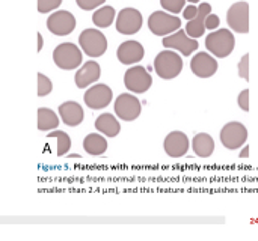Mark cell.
Listing matches in <instances>:
<instances>
[{
	"instance_id": "obj_1",
	"label": "cell",
	"mask_w": 258,
	"mask_h": 241,
	"mask_svg": "<svg viewBox=\"0 0 258 241\" xmlns=\"http://www.w3.org/2000/svg\"><path fill=\"white\" fill-rule=\"evenodd\" d=\"M236 47V38L231 30L219 29L206 36V48L216 57L224 59L233 53Z\"/></svg>"
},
{
	"instance_id": "obj_2",
	"label": "cell",
	"mask_w": 258,
	"mask_h": 241,
	"mask_svg": "<svg viewBox=\"0 0 258 241\" xmlns=\"http://www.w3.org/2000/svg\"><path fill=\"white\" fill-rule=\"evenodd\" d=\"M154 71L163 80H172L183 71V60L180 54L172 50L160 51L154 59Z\"/></svg>"
},
{
	"instance_id": "obj_3",
	"label": "cell",
	"mask_w": 258,
	"mask_h": 241,
	"mask_svg": "<svg viewBox=\"0 0 258 241\" xmlns=\"http://www.w3.org/2000/svg\"><path fill=\"white\" fill-rule=\"evenodd\" d=\"M79 44L89 57H100L107 50V39L98 29H85L79 36Z\"/></svg>"
},
{
	"instance_id": "obj_4",
	"label": "cell",
	"mask_w": 258,
	"mask_h": 241,
	"mask_svg": "<svg viewBox=\"0 0 258 241\" xmlns=\"http://www.w3.org/2000/svg\"><path fill=\"white\" fill-rule=\"evenodd\" d=\"M181 27V20L175 14H168L163 11H154L148 17V29L157 36H168Z\"/></svg>"
},
{
	"instance_id": "obj_5",
	"label": "cell",
	"mask_w": 258,
	"mask_h": 241,
	"mask_svg": "<svg viewBox=\"0 0 258 241\" xmlns=\"http://www.w3.org/2000/svg\"><path fill=\"white\" fill-rule=\"evenodd\" d=\"M53 60L60 69L73 71V69H77V66L82 63L83 59H82V51H80V48H77L76 44L63 42L54 48Z\"/></svg>"
},
{
	"instance_id": "obj_6",
	"label": "cell",
	"mask_w": 258,
	"mask_h": 241,
	"mask_svg": "<svg viewBox=\"0 0 258 241\" xmlns=\"http://www.w3.org/2000/svg\"><path fill=\"white\" fill-rule=\"evenodd\" d=\"M248 140V128L237 121L228 122L221 130V142L227 149H239Z\"/></svg>"
},
{
	"instance_id": "obj_7",
	"label": "cell",
	"mask_w": 258,
	"mask_h": 241,
	"mask_svg": "<svg viewBox=\"0 0 258 241\" xmlns=\"http://www.w3.org/2000/svg\"><path fill=\"white\" fill-rule=\"evenodd\" d=\"M228 26L237 33L249 32V3L248 2H236L230 6L227 12Z\"/></svg>"
},
{
	"instance_id": "obj_8",
	"label": "cell",
	"mask_w": 258,
	"mask_h": 241,
	"mask_svg": "<svg viewBox=\"0 0 258 241\" xmlns=\"http://www.w3.org/2000/svg\"><path fill=\"white\" fill-rule=\"evenodd\" d=\"M124 85L135 94H144L151 88L153 78L144 66H132L124 75Z\"/></svg>"
},
{
	"instance_id": "obj_9",
	"label": "cell",
	"mask_w": 258,
	"mask_h": 241,
	"mask_svg": "<svg viewBox=\"0 0 258 241\" xmlns=\"http://www.w3.org/2000/svg\"><path fill=\"white\" fill-rule=\"evenodd\" d=\"M112 98H113L112 89L104 83L91 86L89 89H86V92L83 95L85 104L92 110H100V109L107 107L110 104Z\"/></svg>"
},
{
	"instance_id": "obj_10",
	"label": "cell",
	"mask_w": 258,
	"mask_h": 241,
	"mask_svg": "<svg viewBox=\"0 0 258 241\" xmlns=\"http://www.w3.org/2000/svg\"><path fill=\"white\" fill-rule=\"evenodd\" d=\"M163 47L165 48H174L178 50L184 56H190L198 48V41L187 35L186 30L178 29L177 32L171 33L169 36L163 38Z\"/></svg>"
},
{
	"instance_id": "obj_11",
	"label": "cell",
	"mask_w": 258,
	"mask_h": 241,
	"mask_svg": "<svg viewBox=\"0 0 258 241\" xmlns=\"http://www.w3.org/2000/svg\"><path fill=\"white\" fill-rule=\"evenodd\" d=\"M142 27V14L135 8H124L116 17V30L122 35H135Z\"/></svg>"
},
{
	"instance_id": "obj_12",
	"label": "cell",
	"mask_w": 258,
	"mask_h": 241,
	"mask_svg": "<svg viewBox=\"0 0 258 241\" xmlns=\"http://www.w3.org/2000/svg\"><path fill=\"white\" fill-rule=\"evenodd\" d=\"M76 27V18L70 11H56L47 18V29L56 36L70 35Z\"/></svg>"
},
{
	"instance_id": "obj_13",
	"label": "cell",
	"mask_w": 258,
	"mask_h": 241,
	"mask_svg": "<svg viewBox=\"0 0 258 241\" xmlns=\"http://www.w3.org/2000/svg\"><path fill=\"white\" fill-rule=\"evenodd\" d=\"M141 101L132 94H121L115 101V113L122 121H135L141 115Z\"/></svg>"
},
{
	"instance_id": "obj_14",
	"label": "cell",
	"mask_w": 258,
	"mask_h": 241,
	"mask_svg": "<svg viewBox=\"0 0 258 241\" xmlns=\"http://www.w3.org/2000/svg\"><path fill=\"white\" fill-rule=\"evenodd\" d=\"M189 137L186 136V133L181 131H172L166 136L165 142H163V148L165 152L172 157V158H180L184 157L189 151Z\"/></svg>"
},
{
	"instance_id": "obj_15",
	"label": "cell",
	"mask_w": 258,
	"mask_h": 241,
	"mask_svg": "<svg viewBox=\"0 0 258 241\" xmlns=\"http://www.w3.org/2000/svg\"><path fill=\"white\" fill-rule=\"evenodd\" d=\"M192 72L200 78H209L218 71V60L206 51H200L190 62Z\"/></svg>"
},
{
	"instance_id": "obj_16",
	"label": "cell",
	"mask_w": 258,
	"mask_h": 241,
	"mask_svg": "<svg viewBox=\"0 0 258 241\" xmlns=\"http://www.w3.org/2000/svg\"><path fill=\"white\" fill-rule=\"evenodd\" d=\"M118 60L124 65H133L142 60L144 57V47L138 41H125L118 47L116 51Z\"/></svg>"
},
{
	"instance_id": "obj_17",
	"label": "cell",
	"mask_w": 258,
	"mask_h": 241,
	"mask_svg": "<svg viewBox=\"0 0 258 241\" xmlns=\"http://www.w3.org/2000/svg\"><path fill=\"white\" fill-rule=\"evenodd\" d=\"M101 75V68L97 62L94 60H88L86 63H83V66L80 69H77L76 75H74V82L76 86L80 89L88 88L89 85L95 83Z\"/></svg>"
},
{
	"instance_id": "obj_18",
	"label": "cell",
	"mask_w": 258,
	"mask_h": 241,
	"mask_svg": "<svg viewBox=\"0 0 258 241\" xmlns=\"http://www.w3.org/2000/svg\"><path fill=\"white\" fill-rule=\"evenodd\" d=\"M212 12V5L206 3V2H201L200 6H198V14L189 20V23L186 24V32L189 36L198 39L200 36L204 35L206 32V17Z\"/></svg>"
},
{
	"instance_id": "obj_19",
	"label": "cell",
	"mask_w": 258,
	"mask_h": 241,
	"mask_svg": "<svg viewBox=\"0 0 258 241\" xmlns=\"http://www.w3.org/2000/svg\"><path fill=\"white\" fill-rule=\"evenodd\" d=\"M59 116L68 127H77L83 121V109L76 101H67L59 106Z\"/></svg>"
},
{
	"instance_id": "obj_20",
	"label": "cell",
	"mask_w": 258,
	"mask_h": 241,
	"mask_svg": "<svg viewBox=\"0 0 258 241\" xmlns=\"http://www.w3.org/2000/svg\"><path fill=\"white\" fill-rule=\"evenodd\" d=\"M95 128L107 137H116L121 131V125L112 113L100 115L95 121Z\"/></svg>"
},
{
	"instance_id": "obj_21",
	"label": "cell",
	"mask_w": 258,
	"mask_h": 241,
	"mask_svg": "<svg viewBox=\"0 0 258 241\" xmlns=\"http://www.w3.org/2000/svg\"><path fill=\"white\" fill-rule=\"evenodd\" d=\"M192 146H194V152L201 157V158H207L213 154L215 151V140L210 134L207 133H198L194 140H192Z\"/></svg>"
},
{
	"instance_id": "obj_22",
	"label": "cell",
	"mask_w": 258,
	"mask_h": 241,
	"mask_svg": "<svg viewBox=\"0 0 258 241\" xmlns=\"http://www.w3.org/2000/svg\"><path fill=\"white\" fill-rule=\"evenodd\" d=\"M83 149L86 151V154H89L92 157H98V155H103L106 152L107 142L101 134L92 133L83 139Z\"/></svg>"
},
{
	"instance_id": "obj_23",
	"label": "cell",
	"mask_w": 258,
	"mask_h": 241,
	"mask_svg": "<svg viewBox=\"0 0 258 241\" xmlns=\"http://www.w3.org/2000/svg\"><path fill=\"white\" fill-rule=\"evenodd\" d=\"M115 8L113 6H109V5H104V6H100L95 9V12L92 14V21L97 27L100 29H106L109 27L113 20H115Z\"/></svg>"
},
{
	"instance_id": "obj_24",
	"label": "cell",
	"mask_w": 258,
	"mask_h": 241,
	"mask_svg": "<svg viewBox=\"0 0 258 241\" xmlns=\"http://www.w3.org/2000/svg\"><path fill=\"white\" fill-rule=\"evenodd\" d=\"M59 118L57 115L47 109V107H39L38 109V128L41 131H50V130H54L57 128L59 125Z\"/></svg>"
},
{
	"instance_id": "obj_25",
	"label": "cell",
	"mask_w": 258,
	"mask_h": 241,
	"mask_svg": "<svg viewBox=\"0 0 258 241\" xmlns=\"http://www.w3.org/2000/svg\"><path fill=\"white\" fill-rule=\"evenodd\" d=\"M47 137H56L57 139V157H63L68 154L70 148H71V139L70 136L65 133V131H53V133H48Z\"/></svg>"
},
{
	"instance_id": "obj_26",
	"label": "cell",
	"mask_w": 258,
	"mask_h": 241,
	"mask_svg": "<svg viewBox=\"0 0 258 241\" xmlns=\"http://www.w3.org/2000/svg\"><path fill=\"white\" fill-rule=\"evenodd\" d=\"M51 91H53V83H51V80H50L47 75L38 72V97H45V95H48Z\"/></svg>"
},
{
	"instance_id": "obj_27",
	"label": "cell",
	"mask_w": 258,
	"mask_h": 241,
	"mask_svg": "<svg viewBox=\"0 0 258 241\" xmlns=\"http://www.w3.org/2000/svg\"><path fill=\"white\" fill-rule=\"evenodd\" d=\"M160 5L163 9H166L168 12H174V14H178L183 11L184 5H186V0H160Z\"/></svg>"
},
{
	"instance_id": "obj_28",
	"label": "cell",
	"mask_w": 258,
	"mask_h": 241,
	"mask_svg": "<svg viewBox=\"0 0 258 241\" xmlns=\"http://www.w3.org/2000/svg\"><path fill=\"white\" fill-rule=\"evenodd\" d=\"M62 5V0H38V11L41 14L51 12L53 9L59 8Z\"/></svg>"
},
{
	"instance_id": "obj_29",
	"label": "cell",
	"mask_w": 258,
	"mask_h": 241,
	"mask_svg": "<svg viewBox=\"0 0 258 241\" xmlns=\"http://www.w3.org/2000/svg\"><path fill=\"white\" fill-rule=\"evenodd\" d=\"M249 53H246L239 62V75L246 82H249Z\"/></svg>"
},
{
	"instance_id": "obj_30",
	"label": "cell",
	"mask_w": 258,
	"mask_h": 241,
	"mask_svg": "<svg viewBox=\"0 0 258 241\" xmlns=\"http://www.w3.org/2000/svg\"><path fill=\"white\" fill-rule=\"evenodd\" d=\"M106 0H76L77 6L83 11H92L104 5Z\"/></svg>"
},
{
	"instance_id": "obj_31",
	"label": "cell",
	"mask_w": 258,
	"mask_h": 241,
	"mask_svg": "<svg viewBox=\"0 0 258 241\" xmlns=\"http://www.w3.org/2000/svg\"><path fill=\"white\" fill-rule=\"evenodd\" d=\"M237 103H239V106H240L242 110L249 112V89H243V91L239 94Z\"/></svg>"
},
{
	"instance_id": "obj_32",
	"label": "cell",
	"mask_w": 258,
	"mask_h": 241,
	"mask_svg": "<svg viewBox=\"0 0 258 241\" xmlns=\"http://www.w3.org/2000/svg\"><path fill=\"white\" fill-rule=\"evenodd\" d=\"M221 24V20H219V17L216 15V14H209L207 17H206V29H209V30H215V29H218V26Z\"/></svg>"
},
{
	"instance_id": "obj_33",
	"label": "cell",
	"mask_w": 258,
	"mask_h": 241,
	"mask_svg": "<svg viewBox=\"0 0 258 241\" xmlns=\"http://www.w3.org/2000/svg\"><path fill=\"white\" fill-rule=\"evenodd\" d=\"M197 14H198V6H195V5H189V6H186V9H184V12H183L184 18H186L187 21H189V20H192Z\"/></svg>"
},
{
	"instance_id": "obj_34",
	"label": "cell",
	"mask_w": 258,
	"mask_h": 241,
	"mask_svg": "<svg viewBox=\"0 0 258 241\" xmlns=\"http://www.w3.org/2000/svg\"><path fill=\"white\" fill-rule=\"evenodd\" d=\"M36 36H38V48H36V50H38V51H41V50H42V45H44V39H42L41 32H38V35H36Z\"/></svg>"
},
{
	"instance_id": "obj_35",
	"label": "cell",
	"mask_w": 258,
	"mask_h": 241,
	"mask_svg": "<svg viewBox=\"0 0 258 241\" xmlns=\"http://www.w3.org/2000/svg\"><path fill=\"white\" fill-rule=\"evenodd\" d=\"M248 157H249V146L246 145V148H243L240 152V158H248Z\"/></svg>"
}]
</instances>
